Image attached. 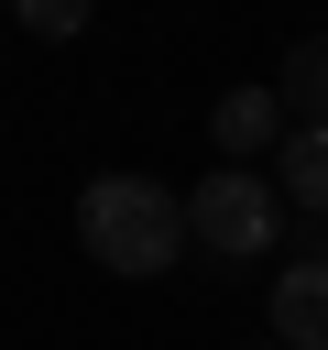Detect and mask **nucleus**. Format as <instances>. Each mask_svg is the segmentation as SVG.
Wrapping results in <instances>:
<instances>
[{
	"label": "nucleus",
	"instance_id": "7",
	"mask_svg": "<svg viewBox=\"0 0 328 350\" xmlns=\"http://www.w3.org/2000/svg\"><path fill=\"white\" fill-rule=\"evenodd\" d=\"M11 11H22V33H33V44H77V33L98 22V0H11Z\"/></svg>",
	"mask_w": 328,
	"mask_h": 350
},
{
	"label": "nucleus",
	"instance_id": "2",
	"mask_svg": "<svg viewBox=\"0 0 328 350\" xmlns=\"http://www.w3.org/2000/svg\"><path fill=\"white\" fill-rule=\"evenodd\" d=\"M186 241H197L208 262H273V241H284V197H273V175H251V164L197 175V197H186Z\"/></svg>",
	"mask_w": 328,
	"mask_h": 350
},
{
	"label": "nucleus",
	"instance_id": "4",
	"mask_svg": "<svg viewBox=\"0 0 328 350\" xmlns=\"http://www.w3.org/2000/svg\"><path fill=\"white\" fill-rule=\"evenodd\" d=\"M208 142H219V164H251V153H273V142H284V109H273V88H219V109H208Z\"/></svg>",
	"mask_w": 328,
	"mask_h": 350
},
{
	"label": "nucleus",
	"instance_id": "5",
	"mask_svg": "<svg viewBox=\"0 0 328 350\" xmlns=\"http://www.w3.org/2000/svg\"><path fill=\"white\" fill-rule=\"evenodd\" d=\"M273 109H284L295 131H328V33L284 44V77H273Z\"/></svg>",
	"mask_w": 328,
	"mask_h": 350
},
{
	"label": "nucleus",
	"instance_id": "1",
	"mask_svg": "<svg viewBox=\"0 0 328 350\" xmlns=\"http://www.w3.org/2000/svg\"><path fill=\"white\" fill-rule=\"evenodd\" d=\"M77 252L109 262L120 284H153L186 262V197L164 175H87L77 186Z\"/></svg>",
	"mask_w": 328,
	"mask_h": 350
},
{
	"label": "nucleus",
	"instance_id": "8",
	"mask_svg": "<svg viewBox=\"0 0 328 350\" xmlns=\"http://www.w3.org/2000/svg\"><path fill=\"white\" fill-rule=\"evenodd\" d=\"M262 350H273V339H262Z\"/></svg>",
	"mask_w": 328,
	"mask_h": 350
},
{
	"label": "nucleus",
	"instance_id": "3",
	"mask_svg": "<svg viewBox=\"0 0 328 350\" xmlns=\"http://www.w3.org/2000/svg\"><path fill=\"white\" fill-rule=\"evenodd\" d=\"M273 350H328V252H295L273 273Z\"/></svg>",
	"mask_w": 328,
	"mask_h": 350
},
{
	"label": "nucleus",
	"instance_id": "6",
	"mask_svg": "<svg viewBox=\"0 0 328 350\" xmlns=\"http://www.w3.org/2000/svg\"><path fill=\"white\" fill-rule=\"evenodd\" d=\"M273 175H284L273 197H284L295 219H317V230H328V131H284V164H273Z\"/></svg>",
	"mask_w": 328,
	"mask_h": 350
}]
</instances>
